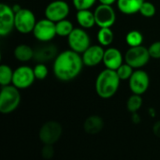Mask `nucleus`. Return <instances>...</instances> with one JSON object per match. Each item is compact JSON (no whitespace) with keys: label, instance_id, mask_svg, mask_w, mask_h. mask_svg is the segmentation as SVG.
Wrapping results in <instances>:
<instances>
[{"label":"nucleus","instance_id":"nucleus-1","mask_svg":"<svg viewBox=\"0 0 160 160\" xmlns=\"http://www.w3.org/2000/svg\"><path fill=\"white\" fill-rule=\"evenodd\" d=\"M83 66L82 54L69 49L58 53L53 60L52 70L57 80L70 82L80 75Z\"/></svg>","mask_w":160,"mask_h":160},{"label":"nucleus","instance_id":"nucleus-2","mask_svg":"<svg viewBox=\"0 0 160 160\" xmlns=\"http://www.w3.org/2000/svg\"><path fill=\"white\" fill-rule=\"evenodd\" d=\"M121 80L115 70L109 68L103 69L97 77L95 89L98 96L103 99L112 98L119 89Z\"/></svg>","mask_w":160,"mask_h":160},{"label":"nucleus","instance_id":"nucleus-3","mask_svg":"<svg viewBox=\"0 0 160 160\" xmlns=\"http://www.w3.org/2000/svg\"><path fill=\"white\" fill-rule=\"evenodd\" d=\"M21 94L14 85L2 86L0 92V112L3 114H8L14 112L20 105Z\"/></svg>","mask_w":160,"mask_h":160},{"label":"nucleus","instance_id":"nucleus-4","mask_svg":"<svg viewBox=\"0 0 160 160\" xmlns=\"http://www.w3.org/2000/svg\"><path fill=\"white\" fill-rule=\"evenodd\" d=\"M125 63L131 66L134 69L142 68L150 61L148 48L141 45L137 47H129L125 53Z\"/></svg>","mask_w":160,"mask_h":160},{"label":"nucleus","instance_id":"nucleus-5","mask_svg":"<svg viewBox=\"0 0 160 160\" xmlns=\"http://www.w3.org/2000/svg\"><path fill=\"white\" fill-rule=\"evenodd\" d=\"M69 49L82 54L91 46V38L85 29L75 27L68 37Z\"/></svg>","mask_w":160,"mask_h":160},{"label":"nucleus","instance_id":"nucleus-6","mask_svg":"<svg viewBox=\"0 0 160 160\" xmlns=\"http://www.w3.org/2000/svg\"><path fill=\"white\" fill-rule=\"evenodd\" d=\"M32 34L34 38L41 43L51 42L55 38V36H57L55 22L47 18L38 20L34 27Z\"/></svg>","mask_w":160,"mask_h":160},{"label":"nucleus","instance_id":"nucleus-7","mask_svg":"<svg viewBox=\"0 0 160 160\" xmlns=\"http://www.w3.org/2000/svg\"><path fill=\"white\" fill-rule=\"evenodd\" d=\"M37 22L34 12L28 8H22L15 14V29L21 34L32 33Z\"/></svg>","mask_w":160,"mask_h":160},{"label":"nucleus","instance_id":"nucleus-8","mask_svg":"<svg viewBox=\"0 0 160 160\" xmlns=\"http://www.w3.org/2000/svg\"><path fill=\"white\" fill-rule=\"evenodd\" d=\"M70 8L65 0H53L50 2L45 8V18L52 21L53 22H60L67 19L69 15Z\"/></svg>","mask_w":160,"mask_h":160},{"label":"nucleus","instance_id":"nucleus-9","mask_svg":"<svg viewBox=\"0 0 160 160\" xmlns=\"http://www.w3.org/2000/svg\"><path fill=\"white\" fill-rule=\"evenodd\" d=\"M36 80L34 70L29 66H20L13 72L12 85L19 90L30 87Z\"/></svg>","mask_w":160,"mask_h":160},{"label":"nucleus","instance_id":"nucleus-10","mask_svg":"<svg viewBox=\"0 0 160 160\" xmlns=\"http://www.w3.org/2000/svg\"><path fill=\"white\" fill-rule=\"evenodd\" d=\"M96 25L99 28L112 27L116 21V13L112 6L99 4L94 10Z\"/></svg>","mask_w":160,"mask_h":160},{"label":"nucleus","instance_id":"nucleus-11","mask_svg":"<svg viewBox=\"0 0 160 160\" xmlns=\"http://www.w3.org/2000/svg\"><path fill=\"white\" fill-rule=\"evenodd\" d=\"M63 132L62 126L56 121H49L45 123L39 130V139L43 144H54L60 138Z\"/></svg>","mask_w":160,"mask_h":160},{"label":"nucleus","instance_id":"nucleus-12","mask_svg":"<svg viewBox=\"0 0 160 160\" xmlns=\"http://www.w3.org/2000/svg\"><path fill=\"white\" fill-rule=\"evenodd\" d=\"M128 84L132 94L142 96L149 88L150 77L145 70L142 68L135 69L132 76L128 80Z\"/></svg>","mask_w":160,"mask_h":160},{"label":"nucleus","instance_id":"nucleus-13","mask_svg":"<svg viewBox=\"0 0 160 160\" xmlns=\"http://www.w3.org/2000/svg\"><path fill=\"white\" fill-rule=\"evenodd\" d=\"M15 28V12L8 4H0V36H8Z\"/></svg>","mask_w":160,"mask_h":160},{"label":"nucleus","instance_id":"nucleus-14","mask_svg":"<svg viewBox=\"0 0 160 160\" xmlns=\"http://www.w3.org/2000/svg\"><path fill=\"white\" fill-rule=\"evenodd\" d=\"M34 51H35L34 60L37 63H44V64L52 60H54L59 53L57 47L51 42L42 43Z\"/></svg>","mask_w":160,"mask_h":160},{"label":"nucleus","instance_id":"nucleus-15","mask_svg":"<svg viewBox=\"0 0 160 160\" xmlns=\"http://www.w3.org/2000/svg\"><path fill=\"white\" fill-rule=\"evenodd\" d=\"M104 52V47L101 45H91L83 53H82L84 66L93 68L99 65L103 62Z\"/></svg>","mask_w":160,"mask_h":160},{"label":"nucleus","instance_id":"nucleus-16","mask_svg":"<svg viewBox=\"0 0 160 160\" xmlns=\"http://www.w3.org/2000/svg\"><path fill=\"white\" fill-rule=\"evenodd\" d=\"M125 56L122 54L121 51L114 47H108L105 50L104 57H103V64L106 68L116 70L120 68L121 65L124 64Z\"/></svg>","mask_w":160,"mask_h":160},{"label":"nucleus","instance_id":"nucleus-17","mask_svg":"<svg viewBox=\"0 0 160 160\" xmlns=\"http://www.w3.org/2000/svg\"><path fill=\"white\" fill-rule=\"evenodd\" d=\"M145 0H117V8L126 15H132L140 12V9Z\"/></svg>","mask_w":160,"mask_h":160},{"label":"nucleus","instance_id":"nucleus-18","mask_svg":"<svg viewBox=\"0 0 160 160\" xmlns=\"http://www.w3.org/2000/svg\"><path fill=\"white\" fill-rule=\"evenodd\" d=\"M76 21L80 25V27L83 29H90L94 25H96L94 11H91L90 9L77 10Z\"/></svg>","mask_w":160,"mask_h":160},{"label":"nucleus","instance_id":"nucleus-19","mask_svg":"<svg viewBox=\"0 0 160 160\" xmlns=\"http://www.w3.org/2000/svg\"><path fill=\"white\" fill-rule=\"evenodd\" d=\"M103 128H104L103 119L98 115L89 116L83 124L84 131L90 135H96L99 133L103 129Z\"/></svg>","mask_w":160,"mask_h":160},{"label":"nucleus","instance_id":"nucleus-20","mask_svg":"<svg viewBox=\"0 0 160 160\" xmlns=\"http://www.w3.org/2000/svg\"><path fill=\"white\" fill-rule=\"evenodd\" d=\"M34 49L27 44H19L13 51L14 57L22 63H26L34 59Z\"/></svg>","mask_w":160,"mask_h":160},{"label":"nucleus","instance_id":"nucleus-21","mask_svg":"<svg viewBox=\"0 0 160 160\" xmlns=\"http://www.w3.org/2000/svg\"><path fill=\"white\" fill-rule=\"evenodd\" d=\"M97 38L98 44L102 47H110V45L113 42L114 34L110 27L99 28L97 34Z\"/></svg>","mask_w":160,"mask_h":160},{"label":"nucleus","instance_id":"nucleus-22","mask_svg":"<svg viewBox=\"0 0 160 160\" xmlns=\"http://www.w3.org/2000/svg\"><path fill=\"white\" fill-rule=\"evenodd\" d=\"M55 27H56V34L59 37H68L70 33L73 31V29L75 28L73 23L68 19L55 22Z\"/></svg>","mask_w":160,"mask_h":160},{"label":"nucleus","instance_id":"nucleus-23","mask_svg":"<svg viewBox=\"0 0 160 160\" xmlns=\"http://www.w3.org/2000/svg\"><path fill=\"white\" fill-rule=\"evenodd\" d=\"M14 70L8 65L2 64L0 66V84L1 86H7L12 84Z\"/></svg>","mask_w":160,"mask_h":160},{"label":"nucleus","instance_id":"nucleus-24","mask_svg":"<svg viewBox=\"0 0 160 160\" xmlns=\"http://www.w3.org/2000/svg\"><path fill=\"white\" fill-rule=\"evenodd\" d=\"M126 42L129 47L141 46L143 42V35L139 30H131L126 36Z\"/></svg>","mask_w":160,"mask_h":160},{"label":"nucleus","instance_id":"nucleus-25","mask_svg":"<svg viewBox=\"0 0 160 160\" xmlns=\"http://www.w3.org/2000/svg\"><path fill=\"white\" fill-rule=\"evenodd\" d=\"M142 102H143V100H142V96L132 94L127 101V108H128V112H130L131 113L138 112V111L142 106Z\"/></svg>","mask_w":160,"mask_h":160},{"label":"nucleus","instance_id":"nucleus-26","mask_svg":"<svg viewBox=\"0 0 160 160\" xmlns=\"http://www.w3.org/2000/svg\"><path fill=\"white\" fill-rule=\"evenodd\" d=\"M134 70L135 69L131 66H129L127 63H124L115 71H116V73H117V75H118V77H119V79L121 81H127V80L130 79V77L132 76Z\"/></svg>","mask_w":160,"mask_h":160},{"label":"nucleus","instance_id":"nucleus-27","mask_svg":"<svg viewBox=\"0 0 160 160\" xmlns=\"http://www.w3.org/2000/svg\"><path fill=\"white\" fill-rule=\"evenodd\" d=\"M140 13L142 14V16L145 18H152L157 13L156 6L150 1H144L140 9Z\"/></svg>","mask_w":160,"mask_h":160},{"label":"nucleus","instance_id":"nucleus-28","mask_svg":"<svg viewBox=\"0 0 160 160\" xmlns=\"http://www.w3.org/2000/svg\"><path fill=\"white\" fill-rule=\"evenodd\" d=\"M33 70H34L36 80H39V81L45 80L49 74V69L44 63H38L33 68Z\"/></svg>","mask_w":160,"mask_h":160},{"label":"nucleus","instance_id":"nucleus-29","mask_svg":"<svg viewBox=\"0 0 160 160\" xmlns=\"http://www.w3.org/2000/svg\"><path fill=\"white\" fill-rule=\"evenodd\" d=\"M98 0H72V4L77 10L90 9L93 8Z\"/></svg>","mask_w":160,"mask_h":160},{"label":"nucleus","instance_id":"nucleus-30","mask_svg":"<svg viewBox=\"0 0 160 160\" xmlns=\"http://www.w3.org/2000/svg\"><path fill=\"white\" fill-rule=\"evenodd\" d=\"M148 51H149V54H150L151 58L160 59V40L153 42L149 46Z\"/></svg>","mask_w":160,"mask_h":160},{"label":"nucleus","instance_id":"nucleus-31","mask_svg":"<svg viewBox=\"0 0 160 160\" xmlns=\"http://www.w3.org/2000/svg\"><path fill=\"white\" fill-rule=\"evenodd\" d=\"M54 154V149L52 147V145L51 144H44L42 150H41V155L42 158L45 159H50L53 157Z\"/></svg>","mask_w":160,"mask_h":160},{"label":"nucleus","instance_id":"nucleus-32","mask_svg":"<svg viewBox=\"0 0 160 160\" xmlns=\"http://www.w3.org/2000/svg\"><path fill=\"white\" fill-rule=\"evenodd\" d=\"M153 131H154V134L160 139V121H158L154 127H153Z\"/></svg>","mask_w":160,"mask_h":160},{"label":"nucleus","instance_id":"nucleus-33","mask_svg":"<svg viewBox=\"0 0 160 160\" xmlns=\"http://www.w3.org/2000/svg\"><path fill=\"white\" fill-rule=\"evenodd\" d=\"M99 2V4H103V5H109V6H112L113 4H115L117 2V0H98Z\"/></svg>","mask_w":160,"mask_h":160},{"label":"nucleus","instance_id":"nucleus-34","mask_svg":"<svg viewBox=\"0 0 160 160\" xmlns=\"http://www.w3.org/2000/svg\"><path fill=\"white\" fill-rule=\"evenodd\" d=\"M22 8L19 4H14V5L12 6V9H13V11L15 12V14H16L17 12H19Z\"/></svg>","mask_w":160,"mask_h":160}]
</instances>
